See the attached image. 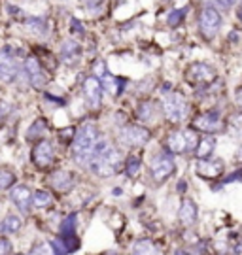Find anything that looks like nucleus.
Here are the masks:
<instances>
[{
	"instance_id": "obj_1",
	"label": "nucleus",
	"mask_w": 242,
	"mask_h": 255,
	"mask_svg": "<svg viewBox=\"0 0 242 255\" xmlns=\"http://www.w3.org/2000/svg\"><path fill=\"white\" fill-rule=\"evenodd\" d=\"M100 134L99 127L95 123H85L83 127L78 130V134L74 136V146H72V159L74 163L80 166H89L93 161V151H95V144L99 142Z\"/></svg>"
},
{
	"instance_id": "obj_2",
	"label": "nucleus",
	"mask_w": 242,
	"mask_h": 255,
	"mask_svg": "<svg viewBox=\"0 0 242 255\" xmlns=\"http://www.w3.org/2000/svg\"><path fill=\"white\" fill-rule=\"evenodd\" d=\"M121 164H123V157L121 151L117 147L110 146L102 155H99L93 163L89 164L91 170L97 174L99 178H110L121 170Z\"/></svg>"
},
{
	"instance_id": "obj_3",
	"label": "nucleus",
	"mask_w": 242,
	"mask_h": 255,
	"mask_svg": "<svg viewBox=\"0 0 242 255\" xmlns=\"http://www.w3.org/2000/svg\"><path fill=\"white\" fill-rule=\"evenodd\" d=\"M197 144H199V136L195 134V130H193V128L176 130V132H171V134H169V138H167L169 153H172V155L195 151Z\"/></svg>"
},
{
	"instance_id": "obj_4",
	"label": "nucleus",
	"mask_w": 242,
	"mask_h": 255,
	"mask_svg": "<svg viewBox=\"0 0 242 255\" xmlns=\"http://www.w3.org/2000/svg\"><path fill=\"white\" fill-rule=\"evenodd\" d=\"M163 110H165V116L172 123H182L184 119L188 118V101L186 97L178 91L167 93L165 99H163Z\"/></svg>"
},
{
	"instance_id": "obj_5",
	"label": "nucleus",
	"mask_w": 242,
	"mask_h": 255,
	"mask_svg": "<svg viewBox=\"0 0 242 255\" xmlns=\"http://www.w3.org/2000/svg\"><path fill=\"white\" fill-rule=\"evenodd\" d=\"M176 170V163H174V157L169 151H161L152 159L150 163V172H152L153 182L163 183L165 180H169L172 174Z\"/></svg>"
},
{
	"instance_id": "obj_6",
	"label": "nucleus",
	"mask_w": 242,
	"mask_h": 255,
	"mask_svg": "<svg viewBox=\"0 0 242 255\" xmlns=\"http://www.w3.org/2000/svg\"><path fill=\"white\" fill-rule=\"evenodd\" d=\"M186 82L191 85H208L216 80V70L214 66H210L208 63H191L186 68Z\"/></svg>"
},
{
	"instance_id": "obj_7",
	"label": "nucleus",
	"mask_w": 242,
	"mask_h": 255,
	"mask_svg": "<svg viewBox=\"0 0 242 255\" xmlns=\"http://www.w3.org/2000/svg\"><path fill=\"white\" fill-rule=\"evenodd\" d=\"M150 140V130L140 125H125L119 130V142L125 147H140Z\"/></svg>"
},
{
	"instance_id": "obj_8",
	"label": "nucleus",
	"mask_w": 242,
	"mask_h": 255,
	"mask_svg": "<svg viewBox=\"0 0 242 255\" xmlns=\"http://www.w3.org/2000/svg\"><path fill=\"white\" fill-rule=\"evenodd\" d=\"M222 25V15L220 11L212 6H207L203 8L201 15H199V27H201V32L207 38H212L218 32V28Z\"/></svg>"
},
{
	"instance_id": "obj_9",
	"label": "nucleus",
	"mask_w": 242,
	"mask_h": 255,
	"mask_svg": "<svg viewBox=\"0 0 242 255\" xmlns=\"http://www.w3.org/2000/svg\"><path fill=\"white\" fill-rule=\"evenodd\" d=\"M191 127L195 128V130H201V132L212 134V132H220V130L224 128V121L220 118V114H218L216 110H212V112H207V114L199 116V118L191 123Z\"/></svg>"
},
{
	"instance_id": "obj_10",
	"label": "nucleus",
	"mask_w": 242,
	"mask_h": 255,
	"mask_svg": "<svg viewBox=\"0 0 242 255\" xmlns=\"http://www.w3.org/2000/svg\"><path fill=\"white\" fill-rule=\"evenodd\" d=\"M102 85L100 82L95 78V76H87L83 83H81V93L85 97V101L89 104L91 108H99L100 102H102Z\"/></svg>"
},
{
	"instance_id": "obj_11",
	"label": "nucleus",
	"mask_w": 242,
	"mask_h": 255,
	"mask_svg": "<svg viewBox=\"0 0 242 255\" xmlns=\"http://www.w3.org/2000/svg\"><path fill=\"white\" fill-rule=\"evenodd\" d=\"M53 159H55L53 144L49 140H40L34 146V149H32V163L36 166H40V168H45V166H49V164L53 163Z\"/></svg>"
},
{
	"instance_id": "obj_12",
	"label": "nucleus",
	"mask_w": 242,
	"mask_h": 255,
	"mask_svg": "<svg viewBox=\"0 0 242 255\" xmlns=\"http://www.w3.org/2000/svg\"><path fill=\"white\" fill-rule=\"evenodd\" d=\"M19 64L13 55L8 53V49L0 51V82H13L17 78Z\"/></svg>"
},
{
	"instance_id": "obj_13",
	"label": "nucleus",
	"mask_w": 242,
	"mask_h": 255,
	"mask_svg": "<svg viewBox=\"0 0 242 255\" xmlns=\"http://www.w3.org/2000/svg\"><path fill=\"white\" fill-rule=\"evenodd\" d=\"M23 70L27 74V80L32 87H36V89H38V87H44L45 74H44V70H42V64H40V61H38L36 57H27V61L23 64Z\"/></svg>"
},
{
	"instance_id": "obj_14",
	"label": "nucleus",
	"mask_w": 242,
	"mask_h": 255,
	"mask_svg": "<svg viewBox=\"0 0 242 255\" xmlns=\"http://www.w3.org/2000/svg\"><path fill=\"white\" fill-rule=\"evenodd\" d=\"M225 170V163L222 159H214V161H208V159H201L197 163V174L205 180H218Z\"/></svg>"
},
{
	"instance_id": "obj_15",
	"label": "nucleus",
	"mask_w": 242,
	"mask_h": 255,
	"mask_svg": "<svg viewBox=\"0 0 242 255\" xmlns=\"http://www.w3.org/2000/svg\"><path fill=\"white\" fill-rule=\"evenodd\" d=\"M9 199L21 212H28V208L32 206V193L27 185H15L9 191Z\"/></svg>"
},
{
	"instance_id": "obj_16",
	"label": "nucleus",
	"mask_w": 242,
	"mask_h": 255,
	"mask_svg": "<svg viewBox=\"0 0 242 255\" xmlns=\"http://www.w3.org/2000/svg\"><path fill=\"white\" fill-rule=\"evenodd\" d=\"M197 204L191 201V199H184L182 201V206H180V212H178V219L180 223L184 225V227H191L195 221H197Z\"/></svg>"
},
{
	"instance_id": "obj_17",
	"label": "nucleus",
	"mask_w": 242,
	"mask_h": 255,
	"mask_svg": "<svg viewBox=\"0 0 242 255\" xmlns=\"http://www.w3.org/2000/svg\"><path fill=\"white\" fill-rule=\"evenodd\" d=\"M81 46L76 40H64L61 46V61L66 64H76L80 61Z\"/></svg>"
},
{
	"instance_id": "obj_18",
	"label": "nucleus",
	"mask_w": 242,
	"mask_h": 255,
	"mask_svg": "<svg viewBox=\"0 0 242 255\" xmlns=\"http://www.w3.org/2000/svg\"><path fill=\"white\" fill-rule=\"evenodd\" d=\"M49 182H51V185H53V189L64 193L74 187L76 180H74V174L68 172V170H57V172L51 174Z\"/></svg>"
},
{
	"instance_id": "obj_19",
	"label": "nucleus",
	"mask_w": 242,
	"mask_h": 255,
	"mask_svg": "<svg viewBox=\"0 0 242 255\" xmlns=\"http://www.w3.org/2000/svg\"><path fill=\"white\" fill-rule=\"evenodd\" d=\"M21 227H23V221L19 216H13V214H8L0 221V233L2 235H15L21 231Z\"/></svg>"
},
{
	"instance_id": "obj_20",
	"label": "nucleus",
	"mask_w": 242,
	"mask_h": 255,
	"mask_svg": "<svg viewBox=\"0 0 242 255\" xmlns=\"http://www.w3.org/2000/svg\"><path fill=\"white\" fill-rule=\"evenodd\" d=\"M133 255H159V250L153 244L152 240L148 238H142V240H136L133 244V250H131Z\"/></svg>"
},
{
	"instance_id": "obj_21",
	"label": "nucleus",
	"mask_w": 242,
	"mask_h": 255,
	"mask_svg": "<svg viewBox=\"0 0 242 255\" xmlns=\"http://www.w3.org/2000/svg\"><path fill=\"white\" fill-rule=\"evenodd\" d=\"M214 147H216V140L212 136H205L203 140H199L197 147H195V155L201 159H208L210 155L214 153Z\"/></svg>"
},
{
	"instance_id": "obj_22",
	"label": "nucleus",
	"mask_w": 242,
	"mask_h": 255,
	"mask_svg": "<svg viewBox=\"0 0 242 255\" xmlns=\"http://www.w3.org/2000/svg\"><path fill=\"white\" fill-rule=\"evenodd\" d=\"M100 85H102V89H106L110 95H119L121 93V80L119 78H116V76H110V74H106L104 78H100L99 80Z\"/></svg>"
},
{
	"instance_id": "obj_23",
	"label": "nucleus",
	"mask_w": 242,
	"mask_h": 255,
	"mask_svg": "<svg viewBox=\"0 0 242 255\" xmlns=\"http://www.w3.org/2000/svg\"><path fill=\"white\" fill-rule=\"evenodd\" d=\"M155 116H157V106L153 102H142L138 106V118L142 119V121H146V123L153 121Z\"/></svg>"
},
{
	"instance_id": "obj_24",
	"label": "nucleus",
	"mask_w": 242,
	"mask_h": 255,
	"mask_svg": "<svg viewBox=\"0 0 242 255\" xmlns=\"http://www.w3.org/2000/svg\"><path fill=\"white\" fill-rule=\"evenodd\" d=\"M51 204H53L51 193L36 191L34 195H32V206H34V208H47V206H51Z\"/></svg>"
},
{
	"instance_id": "obj_25",
	"label": "nucleus",
	"mask_w": 242,
	"mask_h": 255,
	"mask_svg": "<svg viewBox=\"0 0 242 255\" xmlns=\"http://www.w3.org/2000/svg\"><path fill=\"white\" fill-rule=\"evenodd\" d=\"M140 157L138 155H129L125 161V172L129 178H135V176H138V172H140Z\"/></svg>"
},
{
	"instance_id": "obj_26",
	"label": "nucleus",
	"mask_w": 242,
	"mask_h": 255,
	"mask_svg": "<svg viewBox=\"0 0 242 255\" xmlns=\"http://www.w3.org/2000/svg\"><path fill=\"white\" fill-rule=\"evenodd\" d=\"M44 132H45V121L40 118V119H36L34 123L30 125V128L27 130V138L28 140H36V138L42 136Z\"/></svg>"
},
{
	"instance_id": "obj_27",
	"label": "nucleus",
	"mask_w": 242,
	"mask_h": 255,
	"mask_svg": "<svg viewBox=\"0 0 242 255\" xmlns=\"http://www.w3.org/2000/svg\"><path fill=\"white\" fill-rule=\"evenodd\" d=\"M13 183H15L13 172L8 170V168H0V191H2V189H9Z\"/></svg>"
},
{
	"instance_id": "obj_28",
	"label": "nucleus",
	"mask_w": 242,
	"mask_h": 255,
	"mask_svg": "<svg viewBox=\"0 0 242 255\" xmlns=\"http://www.w3.org/2000/svg\"><path fill=\"white\" fill-rule=\"evenodd\" d=\"M186 11H188V8L172 9V11H171V15H169V19H167V23H169V27H178L180 23L184 21V17H186Z\"/></svg>"
},
{
	"instance_id": "obj_29",
	"label": "nucleus",
	"mask_w": 242,
	"mask_h": 255,
	"mask_svg": "<svg viewBox=\"0 0 242 255\" xmlns=\"http://www.w3.org/2000/svg\"><path fill=\"white\" fill-rule=\"evenodd\" d=\"M30 255H53L51 244H47V242H40V244H36V246L32 248Z\"/></svg>"
},
{
	"instance_id": "obj_30",
	"label": "nucleus",
	"mask_w": 242,
	"mask_h": 255,
	"mask_svg": "<svg viewBox=\"0 0 242 255\" xmlns=\"http://www.w3.org/2000/svg\"><path fill=\"white\" fill-rule=\"evenodd\" d=\"M93 74H95V78L97 80H100V78H104L108 74L106 70V63L102 61V59H99V61H95V64H93Z\"/></svg>"
},
{
	"instance_id": "obj_31",
	"label": "nucleus",
	"mask_w": 242,
	"mask_h": 255,
	"mask_svg": "<svg viewBox=\"0 0 242 255\" xmlns=\"http://www.w3.org/2000/svg\"><path fill=\"white\" fill-rule=\"evenodd\" d=\"M229 125H231L233 136H242V116H233Z\"/></svg>"
},
{
	"instance_id": "obj_32",
	"label": "nucleus",
	"mask_w": 242,
	"mask_h": 255,
	"mask_svg": "<svg viewBox=\"0 0 242 255\" xmlns=\"http://www.w3.org/2000/svg\"><path fill=\"white\" fill-rule=\"evenodd\" d=\"M11 254V242L6 237H0V255Z\"/></svg>"
},
{
	"instance_id": "obj_33",
	"label": "nucleus",
	"mask_w": 242,
	"mask_h": 255,
	"mask_svg": "<svg viewBox=\"0 0 242 255\" xmlns=\"http://www.w3.org/2000/svg\"><path fill=\"white\" fill-rule=\"evenodd\" d=\"M51 250H53V255H66L68 254V252H66V248L63 246V242H61L59 238L51 242Z\"/></svg>"
},
{
	"instance_id": "obj_34",
	"label": "nucleus",
	"mask_w": 242,
	"mask_h": 255,
	"mask_svg": "<svg viewBox=\"0 0 242 255\" xmlns=\"http://www.w3.org/2000/svg\"><path fill=\"white\" fill-rule=\"evenodd\" d=\"M225 182L229 183V182H242V168L241 170H237V172H233L231 176H227V180Z\"/></svg>"
},
{
	"instance_id": "obj_35",
	"label": "nucleus",
	"mask_w": 242,
	"mask_h": 255,
	"mask_svg": "<svg viewBox=\"0 0 242 255\" xmlns=\"http://www.w3.org/2000/svg\"><path fill=\"white\" fill-rule=\"evenodd\" d=\"M72 25H74V28H72L74 32H80V34H83V32H85V28H81V25L76 21V19H72Z\"/></svg>"
},
{
	"instance_id": "obj_36",
	"label": "nucleus",
	"mask_w": 242,
	"mask_h": 255,
	"mask_svg": "<svg viewBox=\"0 0 242 255\" xmlns=\"http://www.w3.org/2000/svg\"><path fill=\"white\" fill-rule=\"evenodd\" d=\"M235 99H237V104H239V108H241V112H242V87L239 89V91H237Z\"/></svg>"
},
{
	"instance_id": "obj_37",
	"label": "nucleus",
	"mask_w": 242,
	"mask_h": 255,
	"mask_svg": "<svg viewBox=\"0 0 242 255\" xmlns=\"http://www.w3.org/2000/svg\"><path fill=\"white\" fill-rule=\"evenodd\" d=\"M218 2H220V4H224V6H227V8H231V6L237 4L239 0H218Z\"/></svg>"
},
{
	"instance_id": "obj_38",
	"label": "nucleus",
	"mask_w": 242,
	"mask_h": 255,
	"mask_svg": "<svg viewBox=\"0 0 242 255\" xmlns=\"http://www.w3.org/2000/svg\"><path fill=\"white\" fill-rule=\"evenodd\" d=\"M237 159L242 161V144H241V147H239V151H237Z\"/></svg>"
},
{
	"instance_id": "obj_39",
	"label": "nucleus",
	"mask_w": 242,
	"mask_h": 255,
	"mask_svg": "<svg viewBox=\"0 0 242 255\" xmlns=\"http://www.w3.org/2000/svg\"><path fill=\"white\" fill-rule=\"evenodd\" d=\"M239 17H241V21H242V4H241V8H239Z\"/></svg>"
}]
</instances>
